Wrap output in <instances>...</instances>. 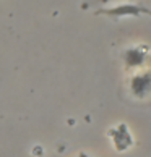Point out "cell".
I'll list each match as a JSON object with an SVG mask.
<instances>
[{
    "label": "cell",
    "mask_w": 151,
    "mask_h": 157,
    "mask_svg": "<svg viewBox=\"0 0 151 157\" xmlns=\"http://www.w3.org/2000/svg\"><path fill=\"white\" fill-rule=\"evenodd\" d=\"M99 3H109V2H112V0H97Z\"/></svg>",
    "instance_id": "obj_4"
},
{
    "label": "cell",
    "mask_w": 151,
    "mask_h": 157,
    "mask_svg": "<svg viewBox=\"0 0 151 157\" xmlns=\"http://www.w3.org/2000/svg\"><path fill=\"white\" fill-rule=\"evenodd\" d=\"M151 86V78L148 71L143 73H137L135 76L130 79V91L133 92V96L137 97H145L149 91Z\"/></svg>",
    "instance_id": "obj_3"
},
{
    "label": "cell",
    "mask_w": 151,
    "mask_h": 157,
    "mask_svg": "<svg viewBox=\"0 0 151 157\" xmlns=\"http://www.w3.org/2000/svg\"><path fill=\"white\" fill-rule=\"evenodd\" d=\"M148 60L146 45H133L124 50V62L129 68H140Z\"/></svg>",
    "instance_id": "obj_2"
},
{
    "label": "cell",
    "mask_w": 151,
    "mask_h": 157,
    "mask_svg": "<svg viewBox=\"0 0 151 157\" xmlns=\"http://www.w3.org/2000/svg\"><path fill=\"white\" fill-rule=\"evenodd\" d=\"M96 15H104L109 18H127V16H141V15H149V10L146 7L130 2L119 3L115 7H107V8H99L94 11Z\"/></svg>",
    "instance_id": "obj_1"
}]
</instances>
